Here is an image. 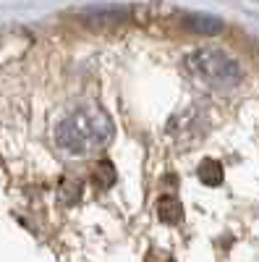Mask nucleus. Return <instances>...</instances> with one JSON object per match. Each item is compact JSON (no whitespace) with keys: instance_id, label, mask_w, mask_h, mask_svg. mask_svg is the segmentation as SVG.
I'll list each match as a JSON object with an SVG mask.
<instances>
[{"instance_id":"nucleus-1","label":"nucleus","mask_w":259,"mask_h":262,"mask_svg":"<svg viewBox=\"0 0 259 262\" xmlns=\"http://www.w3.org/2000/svg\"><path fill=\"white\" fill-rule=\"evenodd\" d=\"M113 137V123L97 107H81L68 116L55 131L58 144L71 155H89Z\"/></svg>"},{"instance_id":"nucleus-2","label":"nucleus","mask_w":259,"mask_h":262,"mask_svg":"<svg viewBox=\"0 0 259 262\" xmlns=\"http://www.w3.org/2000/svg\"><path fill=\"white\" fill-rule=\"evenodd\" d=\"M186 69L212 84V86H236V84H241L244 79V69H241V63L230 58L228 53L218 50V48H202V50H194L189 58H186Z\"/></svg>"},{"instance_id":"nucleus-3","label":"nucleus","mask_w":259,"mask_h":262,"mask_svg":"<svg viewBox=\"0 0 259 262\" xmlns=\"http://www.w3.org/2000/svg\"><path fill=\"white\" fill-rule=\"evenodd\" d=\"M186 27L194 32V34H202V37H212V34H220L225 29V24L215 16H207V13H189L186 18Z\"/></svg>"},{"instance_id":"nucleus-4","label":"nucleus","mask_w":259,"mask_h":262,"mask_svg":"<svg viewBox=\"0 0 259 262\" xmlns=\"http://www.w3.org/2000/svg\"><path fill=\"white\" fill-rule=\"evenodd\" d=\"M157 212L162 217V223H168V226H178L183 221V205L178 200H173V196H162L157 202Z\"/></svg>"},{"instance_id":"nucleus-5","label":"nucleus","mask_w":259,"mask_h":262,"mask_svg":"<svg viewBox=\"0 0 259 262\" xmlns=\"http://www.w3.org/2000/svg\"><path fill=\"white\" fill-rule=\"evenodd\" d=\"M126 13V8L121 6H95V8H84L81 11V18H92V21H121Z\"/></svg>"},{"instance_id":"nucleus-6","label":"nucleus","mask_w":259,"mask_h":262,"mask_svg":"<svg viewBox=\"0 0 259 262\" xmlns=\"http://www.w3.org/2000/svg\"><path fill=\"white\" fill-rule=\"evenodd\" d=\"M199 179H202L207 186L223 184V165L215 163V160H204V163L199 165Z\"/></svg>"},{"instance_id":"nucleus-7","label":"nucleus","mask_w":259,"mask_h":262,"mask_svg":"<svg viewBox=\"0 0 259 262\" xmlns=\"http://www.w3.org/2000/svg\"><path fill=\"white\" fill-rule=\"evenodd\" d=\"M97 181L102 184V186H110V184H115V170H113V165L110 163H100V170H97Z\"/></svg>"}]
</instances>
